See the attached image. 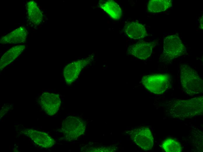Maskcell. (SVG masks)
Wrapping results in <instances>:
<instances>
[{"instance_id": "cell-10", "label": "cell", "mask_w": 203, "mask_h": 152, "mask_svg": "<svg viewBox=\"0 0 203 152\" xmlns=\"http://www.w3.org/2000/svg\"><path fill=\"white\" fill-rule=\"evenodd\" d=\"M154 45L153 42H139L130 46L127 52L138 58L146 60L150 56Z\"/></svg>"}, {"instance_id": "cell-1", "label": "cell", "mask_w": 203, "mask_h": 152, "mask_svg": "<svg viewBox=\"0 0 203 152\" xmlns=\"http://www.w3.org/2000/svg\"><path fill=\"white\" fill-rule=\"evenodd\" d=\"M168 105L167 112L171 117L182 120L191 118L202 114L203 96L188 100L171 101Z\"/></svg>"}, {"instance_id": "cell-6", "label": "cell", "mask_w": 203, "mask_h": 152, "mask_svg": "<svg viewBox=\"0 0 203 152\" xmlns=\"http://www.w3.org/2000/svg\"><path fill=\"white\" fill-rule=\"evenodd\" d=\"M130 135L133 142L142 149L147 151L152 148L153 138L148 128L143 127L135 128L130 131Z\"/></svg>"}, {"instance_id": "cell-9", "label": "cell", "mask_w": 203, "mask_h": 152, "mask_svg": "<svg viewBox=\"0 0 203 152\" xmlns=\"http://www.w3.org/2000/svg\"><path fill=\"white\" fill-rule=\"evenodd\" d=\"M90 59L78 60L66 65L63 71V75L66 83L71 84L76 79L82 70L89 62Z\"/></svg>"}, {"instance_id": "cell-15", "label": "cell", "mask_w": 203, "mask_h": 152, "mask_svg": "<svg viewBox=\"0 0 203 152\" xmlns=\"http://www.w3.org/2000/svg\"><path fill=\"white\" fill-rule=\"evenodd\" d=\"M99 4L100 7L113 19L118 20L121 18V9L114 1H101L99 2Z\"/></svg>"}, {"instance_id": "cell-11", "label": "cell", "mask_w": 203, "mask_h": 152, "mask_svg": "<svg viewBox=\"0 0 203 152\" xmlns=\"http://www.w3.org/2000/svg\"><path fill=\"white\" fill-rule=\"evenodd\" d=\"M27 35L26 29L24 27H20L2 37L0 43L2 44L22 43L26 41Z\"/></svg>"}, {"instance_id": "cell-13", "label": "cell", "mask_w": 203, "mask_h": 152, "mask_svg": "<svg viewBox=\"0 0 203 152\" xmlns=\"http://www.w3.org/2000/svg\"><path fill=\"white\" fill-rule=\"evenodd\" d=\"M125 31L129 38L133 39H141L147 35L145 26L137 22H131L127 24Z\"/></svg>"}, {"instance_id": "cell-17", "label": "cell", "mask_w": 203, "mask_h": 152, "mask_svg": "<svg viewBox=\"0 0 203 152\" xmlns=\"http://www.w3.org/2000/svg\"><path fill=\"white\" fill-rule=\"evenodd\" d=\"M162 147L167 152H181L182 148L180 144L176 140L168 139L164 140L162 143Z\"/></svg>"}, {"instance_id": "cell-3", "label": "cell", "mask_w": 203, "mask_h": 152, "mask_svg": "<svg viewBox=\"0 0 203 152\" xmlns=\"http://www.w3.org/2000/svg\"><path fill=\"white\" fill-rule=\"evenodd\" d=\"M171 79L167 74H155L144 76L141 82L148 91L156 94L165 92L171 85Z\"/></svg>"}, {"instance_id": "cell-12", "label": "cell", "mask_w": 203, "mask_h": 152, "mask_svg": "<svg viewBox=\"0 0 203 152\" xmlns=\"http://www.w3.org/2000/svg\"><path fill=\"white\" fill-rule=\"evenodd\" d=\"M25 48V45H18L11 47L6 51L0 59V71H2L18 57Z\"/></svg>"}, {"instance_id": "cell-16", "label": "cell", "mask_w": 203, "mask_h": 152, "mask_svg": "<svg viewBox=\"0 0 203 152\" xmlns=\"http://www.w3.org/2000/svg\"><path fill=\"white\" fill-rule=\"evenodd\" d=\"M172 4L171 0H151L148 2V9L151 13L160 12L171 7Z\"/></svg>"}, {"instance_id": "cell-8", "label": "cell", "mask_w": 203, "mask_h": 152, "mask_svg": "<svg viewBox=\"0 0 203 152\" xmlns=\"http://www.w3.org/2000/svg\"><path fill=\"white\" fill-rule=\"evenodd\" d=\"M22 132L35 144L42 148H51L55 143V140L46 132L30 129L23 130Z\"/></svg>"}, {"instance_id": "cell-7", "label": "cell", "mask_w": 203, "mask_h": 152, "mask_svg": "<svg viewBox=\"0 0 203 152\" xmlns=\"http://www.w3.org/2000/svg\"><path fill=\"white\" fill-rule=\"evenodd\" d=\"M39 102L42 109L48 115H53L58 110L61 101L59 96L56 94L45 92L39 98Z\"/></svg>"}, {"instance_id": "cell-5", "label": "cell", "mask_w": 203, "mask_h": 152, "mask_svg": "<svg viewBox=\"0 0 203 152\" xmlns=\"http://www.w3.org/2000/svg\"><path fill=\"white\" fill-rule=\"evenodd\" d=\"M186 52V48L177 35H170L164 38L163 56L166 60L171 61Z\"/></svg>"}, {"instance_id": "cell-2", "label": "cell", "mask_w": 203, "mask_h": 152, "mask_svg": "<svg viewBox=\"0 0 203 152\" xmlns=\"http://www.w3.org/2000/svg\"><path fill=\"white\" fill-rule=\"evenodd\" d=\"M180 77L182 87L187 94L193 96L203 92L202 80L196 71L189 65H180Z\"/></svg>"}, {"instance_id": "cell-14", "label": "cell", "mask_w": 203, "mask_h": 152, "mask_svg": "<svg viewBox=\"0 0 203 152\" xmlns=\"http://www.w3.org/2000/svg\"><path fill=\"white\" fill-rule=\"evenodd\" d=\"M26 9L28 18L32 23L38 26L42 22L43 15L35 1H30L26 4Z\"/></svg>"}, {"instance_id": "cell-18", "label": "cell", "mask_w": 203, "mask_h": 152, "mask_svg": "<svg viewBox=\"0 0 203 152\" xmlns=\"http://www.w3.org/2000/svg\"><path fill=\"white\" fill-rule=\"evenodd\" d=\"M203 15L202 16L200 19V28L202 30L203 28Z\"/></svg>"}, {"instance_id": "cell-4", "label": "cell", "mask_w": 203, "mask_h": 152, "mask_svg": "<svg viewBox=\"0 0 203 152\" xmlns=\"http://www.w3.org/2000/svg\"><path fill=\"white\" fill-rule=\"evenodd\" d=\"M86 124L81 118L75 116H69L62 123V130L66 139L71 141L77 139L85 131Z\"/></svg>"}]
</instances>
